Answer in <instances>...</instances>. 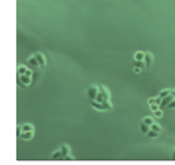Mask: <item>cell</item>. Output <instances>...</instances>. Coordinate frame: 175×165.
Instances as JSON below:
<instances>
[{"label":"cell","instance_id":"cell-1","mask_svg":"<svg viewBox=\"0 0 175 165\" xmlns=\"http://www.w3.org/2000/svg\"><path fill=\"white\" fill-rule=\"evenodd\" d=\"M98 92H99V86H96V85H92V86H90L86 90V95L90 99V101L91 100H96V97H97Z\"/></svg>","mask_w":175,"mask_h":165},{"label":"cell","instance_id":"cell-2","mask_svg":"<svg viewBox=\"0 0 175 165\" xmlns=\"http://www.w3.org/2000/svg\"><path fill=\"white\" fill-rule=\"evenodd\" d=\"M18 81L21 86L27 87L32 83V77H29L27 74H18Z\"/></svg>","mask_w":175,"mask_h":165},{"label":"cell","instance_id":"cell-3","mask_svg":"<svg viewBox=\"0 0 175 165\" xmlns=\"http://www.w3.org/2000/svg\"><path fill=\"white\" fill-rule=\"evenodd\" d=\"M173 99H174V95H173L172 93H171L169 95L165 97V98L161 100V104L159 105V106H160V108H161V110H163V108H167V106H168V105L172 102V100H173Z\"/></svg>","mask_w":175,"mask_h":165},{"label":"cell","instance_id":"cell-4","mask_svg":"<svg viewBox=\"0 0 175 165\" xmlns=\"http://www.w3.org/2000/svg\"><path fill=\"white\" fill-rule=\"evenodd\" d=\"M34 137V130H29V131H22V134L20 135V138L25 140V141H29Z\"/></svg>","mask_w":175,"mask_h":165},{"label":"cell","instance_id":"cell-5","mask_svg":"<svg viewBox=\"0 0 175 165\" xmlns=\"http://www.w3.org/2000/svg\"><path fill=\"white\" fill-rule=\"evenodd\" d=\"M91 105H92L94 108H96L98 110H107V107L103 102H98L96 100H91Z\"/></svg>","mask_w":175,"mask_h":165},{"label":"cell","instance_id":"cell-6","mask_svg":"<svg viewBox=\"0 0 175 165\" xmlns=\"http://www.w3.org/2000/svg\"><path fill=\"white\" fill-rule=\"evenodd\" d=\"M145 63H146V66L150 68L152 64H153V61H154V57L151 53H145Z\"/></svg>","mask_w":175,"mask_h":165},{"label":"cell","instance_id":"cell-7","mask_svg":"<svg viewBox=\"0 0 175 165\" xmlns=\"http://www.w3.org/2000/svg\"><path fill=\"white\" fill-rule=\"evenodd\" d=\"M35 57H36V59H38V62H39V65L40 68H43V66H46V57L43 54H41V53H36L35 54Z\"/></svg>","mask_w":175,"mask_h":165},{"label":"cell","instance_id":"cell-8","mask_svg":"<svg viewBox=\"0 0 175 165\" xmlns=\"http://www.w3.org/2000/svg\"><path fill=\"white\" fill-rule=\"evenodd\" d=\"M99 91L103 93V95H104L105 100H110V92H109V90H107L105 86L100 85V86H99Z\"/></svg>","mask_w":175,"mask_h":165},{"label":"cell","instance_id":"cell-9","mask_svg":"<svg viewBox=\"0 0 175 165\" xmlns=\"http://www.w3.org/2000/svg\"><path fill=\"white\" fill-rule=\"evenodd\" d=\"M63 153H62V151H61V149L60 150H56L53 155H52V159H54V161H57V159H63Z\"/></svg>","mask_w":175,"mask_h":165},{"label":"cell","instance_id":"cell-10","mask_svg":"<svg viewBox=\"0 0 175 165\" xmlns=\"http://www.w3.org/2000/svg\"><path fill=\"white\" fill-rule=\"evenodd\" d=\"M27 62H28V64H30L32 66H40L39 62H38V59H36V57H35V56H32V57H29Z\"/></svg>","mask_w":175,"mask_h":165},{"label":"cell","instance_id":"cell-11","mask_svg":"<svg viewBox=\"0 0 175 165\" xmlns=\"http://www.w3.org/2000/svg\"><path fill=\"white\" fill-rule=\"evenodd\" d=\"M140 130H141L144 134H147V133L151 130V126L146 125L145 122H141V123H140Z\"/></svg>","mask_w":175,"mask_h":165},{"label":"cell","instance_id":"cell-12","mask_svg":"<svg viewBox=\"0 0 175 165\" xmlns=\"http://www.w3.org/2000/svg\"><path fill=\"white\" fill-rule=\"evenodd\" d=\"M134 59H137V61H144L145 59V53L137 51L136 54H134Z\"/></svg>","mask_w":175,"mask_h":165},{"label":"cell","instance_id":"cell-13","mask_svg":"<svg viewBox=\"0 0 175 165\" xmlns=\"http://www.w3.org/2000/svg\"><path fill=\"white\" fill-rule=\"evenodd\" d=\"M61 151H62L63 156H65V155L70 153V147H69V146H67V144H63V146L61 147Z\"/></svg>","mask_w":175,"mask_h":165},{"label":"cell","instance_id":"cell-14","mask_svg":"<svg viewBox=\"0 0 175 165\" xmlns=\"http://www.w3.org/2000/svg\"><path fill=\"white\" fill-rule=\"evenodd\" d=\"M22 127V131H29V130H34V126L30 123H25L21 126Z\"/></svg>","mask_w":175,"mask_h":165},{"label":"cell","instance_id":"cell-15","mask_svg":"<svg viewBox=\"0 0 175 165\" xmlns=\"http://www.w3.org/2000/svg\"><path fill=\"white\" fill-rule=\"evenodd\" d=\"M159 131H155V130H153V129H151L148 133H147V136L148 137H151V138H155V137H158L159 136Z\"/></svg>","mask_w":175,"mask_h":165},{"label":"cell","instance_id":"cell-16","mask_svg":"<svg viewBox=\"0 0 175 165\" xmlns=\"http://www.w3.org/2000/svg\"><path fill=\"white\" fill-rule=\"evenodd\" d=\"M134 66H138V68H141V69H144L145 66H146V63H145V61H137L134 59Z\"/></svg>","mask_w":175,"mask_h":165},{"label":"cell","instance_id":"cell-17","mask_svg":"<svg viewBox=\"0 0 175 165\" xmlns=\"http://www.w3.org/2000/svg\"><path fill=\"white\" fill-rule=\"evenodd\" d=\"M142 122H145V123L148 125V126H152V125L154 123V120H153V117H151V116H146V117H144Z\"/></svg>","mask_w":175,"mask_h":165},{"label":"cell","instance_id":"cell-18","mask_svg":"<svg viewBox=\"0 0 175 165\" xmlns=\"http://www.w3.org/2000/svg\"><path fill=\"white\" fill-rule=\"evenodd\" d=\"M172 93V90H168V89H166V90H163V91H161L160 93H159V97L160 98H165V97H167V95H169Z\"/></svg>","mask_w":175,"mask_h":165},{"label":"cell","instance_id":"cell-19","mask_svg":"<svg viewBox=\"0 0 175 165\" xmlns=\"http://www.w3.org/2000/svg\"><path fill=\"white\" fill-rule=\"evenodd\" d=\"M27 68L26 66H23V65H19L18 66V74H25L27 72Z\"/></svg>","mask_w":175,"mask_h":165},{"label":"cell","instance_id":"cell-20","mask_svg":"<svg viewBox=\"0 0 175 165\" xmlns=\"http://www.w3.org/2000/svg\"><path fill=\"white\" fill-rule=\"evenodd\" d=\"M153 113H154V116H155V117H162V115H163V110H161V108L156 110L155 112H153Z\"/></svg>","mask_w":175,"mask_h":165},{"label":"cell","instance_id":"cell-21","mask_svg":"<svg viewBox=\"0 0 175 165\" xmlns=\"http://www.w3.org/2000/svg\"><path fill=\"white\" fill-rule=\"evenodd\" d=\"M151 129H153V130H155V131H159V133H160V131H161V126L154 122V123L151 126Z\"/></svg>","mask_w":175,"mask_h":165},{"label":"cell","instance_id":"cell-22","mask_svg":"<svg viewBox=\"0 0 175 165\" xmlns=\"http://www.w3.org/2000/svg\"><path fill=\"white\" fill-rule=\"evenodd\" d=\"M150 108H151L152 112H155L156 110H159V108H160V106H159L158 104H152V105H150Z\"/></svg>","mask_w":175,"mask_h":165},{"label":"cell","instance_id":"cell-23","mask_svg":"<svg viewBox=\"0 0 175 165\" xmlns=\"http://www.w3.org/2000/svg\"><path fill=\"white\" fill-rule=\"evenodd\" d=\"M63 159H64V161H74V157L70 156V153H68V155H65V156L63 157Z\"/></svg>","mask_w":175,"mask_h":165},{"label":"cell","instance_id":"cell-24","mask_svg":"<svg viewBox=\"0 0 175 165\" xmlns=\"http://www.w3.org/2000/svg\"><path fill=\"white\" fill-rule=\"evenodd\" d=\"M21 134H22V127H21V126H18V128H17V136L20 137Z\"/></svg>","mask_w":175,"mask_h":165},{"label":"cell","instance_id":"cell-25","mask_svg":"<svg viewBox=\"0 0 175 165\" xmlns=\"http://www.w3.org/2000/svg\"><path fill=\"white\" fill-rule=\"evenodd\" d=\"M155 99H156V98H150V99L147 100V104H148V105H152V104H155Z\"/></svg>","mask_w":175,"mask_h":165},{"label":"cell","instance_id":"cell-26","mask_svg":"<svg viewBox=\"0 0 175 165\" xmlns=\"http://www.w3.org/2000/svg\"><path fill=\"white\" fill-rule=\"evenodd\" d=\"M167 108H175V98L173 99V100H172V102H171V104L167 106Z\"/></svg>","mask_w":175,"mask_h":165},{"label":"cell","instance_id":"cell-27","mask_svg":"<svg viewBox=\"0 0 175 165\" xmlns=\"http://www.w3.org/2000/svg\"><path fill=\"white\" fill-rule=\"evenodd\" d=\"M133 72H134V73H140V72H141V68L134 66V69H133Z\"/></svg>","mask_w":175,"mask_h":165},{"label":"cell","instance_id":"cell-28","mask_svg":"<svg viewBox=\"0 0 175 165\" xmlns=\"http://www.w3.org/2000/svg\"><path fill=\"white\" fill-rule=\"evenodd\" d=\"M161 100H162V98H160V97H156L155 104H158V105H160V104H161Z\"/></svg>","mask_w":175,"mask_h":165},{"label":"cell","instance_id":"cell-29","mask_svg":"<svg viewBox=\"0 0 175 165\" xmlns=\"http://www.w3.org/2000/svg\"><path fill=\"white\" fill-rule=\"evenodd\" d=\"M25 74H27V76H29V77H32V74H33V71L32 70H27V72Z\"/></svg>","mask_w":175,"mask_h":165},{"label":"cell","instance_id":"cell-30","mask_svg":"<svg viewBox=\"0 0 175 165\" xmlns=\"http://www.w3.org/2000/svg\"><path fill=\"white\" fill-rule=\"evenodd\" d=\"M172 158H173V159H174V161H175V150H174V151H173V155H172Z\"/></svg>","mask_w":175,"mask_h":165},{"label":"cell","instance_id":"cell-31","mask_svg":"<svg viewBox=\"0 0 175 165\" xmlns=\"http://www.w3.org/2000/svg\"><path fill=\"white\" fill-rule=\"evenodd\" d=\"M172 94L174 95V98H175V90H172Z\"/></svg>","mask_w":175,"mask_h":165}]
</instances>
